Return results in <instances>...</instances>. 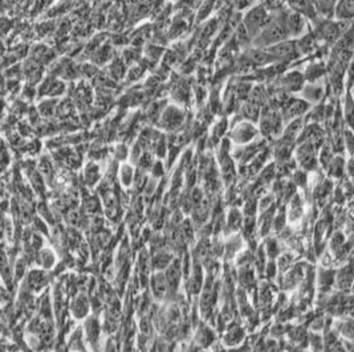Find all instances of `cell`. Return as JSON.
<instances>
[{
  "label": "cell",
  "instance_id": "obj_1",
  "mask_svg": "<svg viewBox=\"0 0 354 352\" xmlns=\"http://www.w3.org/2000/svg\"><path fill=\"white\" fill-rule=\"evenodd\" d=\"M285 37H288V32L285 30L283 15H279L272 23H268V25L259 35L256 39V45H269V44L279 43Z\"/></svg>",
  "mask_w": 354,
  "mask_h": 352
},
{
  "label": "cell",
  "instance_id": "obj_2",
  "mask_svg": "<svg viewBox=\"0 0 354 352\" xmlns=\"http://www.w3.org/2000/svg\"><path fill=\"white\" fill-rule=\"evenodd\" d=\"M351 283H353V270H351V263H346L341 269L337 270L335 273V282L333 285L336 289L344 293H349L351 289Z\"/></svg>",
  "mask_w": 354,
  "mask_h": 352
},
{
  "label": "cell",
  "instance_id": "obj_3",
  "mask_svg": "<svg viewBox=\"0 0 354 352\" xmlns=\"http://www.w3.org/2000/svg\"><path fill=\"white\" fill-rule=\"evenodd\" d=\"M265 23H267V12L262 7H256L245 16V26L248 30L247 32L251 35H255Z\"/></svg>",
  "mask_w": 354,
  "mask_h": 352
},
{
  "label": "cell",
  "instance_id": "obj_4",
  "mask_svg": "<svg viewBox=\"0 0 354 352\" xmlns=\"http://www.w3.org/2000/svg\"><path fill=\"white\" fill-rule=\"evenodd\" d=\"M183 118V113L178 109V107H167L165 112L162 113V118H161V125L162 127L167 128V130H175L178 128L179 126L182 125Z\"/></svg>",
  "mask_w": 354,
  "mask_h": 352
},
{
  "label": "cell",
  "instance_id": "obj_5",
  "mask_svg": "<svg viewBox=\"0 0 354 352\" xmlns=\"http://www.w3.org/2000/svg\"><path fill=\"white\" fill-rule=\"evenodd\" d=\"M150 282H151L153 296L157 301L166 300V295H169V289H167V282H166L163 272H156Z\"/></svg>",
  "mask_w": 354,
  "mask_h": 352
},
{
  "label": "cell",
  "instance_id": "obj_6",
  "mask_svg": "<svg viewBox=\"0 0 354 352\" xmlns=\"http://www.w3.org/2000/svg\"><path fill=\"white\" fill-rule=\"evenodd\" d=\"M317 33L320 35L321 39H324L325 41L328 43H335V40L338 39V36L341 35L342 30L340 28L337 23H333V21H324V23H320V25L317 26Z\"/></svg>",
  "mask_w": 354,
  "mask_h": 352
},
{
  "label": "cell",
  "instance_id": "obj_7",
  "mask_svg": "<svg viewBox=\"0 0 354 352\" xmlns=\"http://www.w3.org/2000/svg\"><path fill=\"white\" fill-rule=\"evenodd\" d=\"M282 116L277 113H268L262 118V131L265 135H276L282 127Z\"/></svg>",
  "mask_w": 354,
  "mask_h": 352
},
{
  "label": "cell",
  "instance_id": "obj_8",
  "mask_svg": "<svg viewBox=\"0 0 354 352\" xmlns=\"http://www.w3.org/2000/svg\"><path fill=\"white\" fill-rule=\"evenodd\" d=\"M256 135L255 127L249 123H240L238 127L232 131V139L236 143H247Z\"/></svg>",
  "mask_w": 354,
  "mask_h": 352
},
{
  "label": "cell",
  "instance_id": "obj_9",
  "mask_svg": "<svg viewBox=\"0 0 354 352\" xmlns=\"http://www.w3.org/2000/svg\"><path fill=\"white\" fill-rule=\"evenodd\" d=\"M172 261V256L163 249L157 250L156 254L151 257V269L156 272H162L169 266Z\"/></svg>",
  "mask_w": 354,
  "mask_h": 352
},
{
  "label": "cell",
  "instance_id": "obj_10",
  "mask_svg": "<svg viewBox=\"0 0 354 352\" xmlns=\"http://www.w3.org/2000/svg\"><path fill=\"white\" fill-rule=\"evenodd\" d=\"M302 218V200L298 194L293 195V198L289 200V209L287 212V219L291 223H296Z\"/></svg>",
  "mask_w": 354,
  "mask_h": 352
},
{
  "label": "cell",
  "instance_id": "obj_11",
  "mask_svg": "<svg viewBox=\"0 0 354 352\" xmlns=\"http://www.w3.org/2000/svg\"><path fill=\"white\" fill-rule=\"evenodd\" d=\"M308 103L304 102V101H289L288 103L284 105V117L285 119L293 118V117L301 116L302 113H305L308 110Z\"/></svg>",
  "mask_w": 354,
  "mask_h": 352
},
{
  "label": "cell",
  "instance_id": "obj_12",
  "mask_svg": "<svg viewBox=\"0 0 354 352\" xmlns=\"http://www.w3.org/2000/svg\"><path fill=\"white\" fill-rule=\"evenodd\" d=\"M335 270L320 269L317 273V283L320 291H329L335 282Z\"/></svg>",
  "mask_w": 354,
  "mask_h": 352
},
{
  "label": "cell",
  "instance_id": "obj_13",
  "mask_svg": "<svg viewBox=\"0 0 354 352\" xmlns=\"http://www.w3.org/2000/svg\"><path fill=\"white\" fill-rule=\"evenodd\" d=\"M337 335H342L344 339L353 340V320L350 316H342V319L337 320L333 330Z\"/></svg>",
  "mask_w": 354,
  "mask_h": 352
},
{
  "label": "cell",
  "instance_id": "obj_14",
  "mask_svg": "<svg viewBox=\"0 0 354 352\" xmlns=\"http://www.w3.org/2000/svg\"><path fill=\"white\" fill-rule=\"evenodd\" d=\"M238 281L239 283H240V286H242L243 290H249L252 286H254V283H255V276H254V270L251 269V266L249 265H247V266H240L239 267V272H238Z\"/></svg>",
  "mask_w": 354,
  "mask_h": 352
},
{
  "label": "cell",
  "instance_id": "obj_15",
  "mask_svg": "<svg viewBox=\"0 0 354 352\" xmlns=\"http://www.w3.org/2000/svg\"><path fill=\"white\" fill-rule=\"evenodd\" d=\"M243 247V238L240 234H231L224 245L225 258H234Z\"/></svg>",
  "mask_w": 354,
  "mask_h": 352
},
{
  "label": "cell",
  "instance_id": "obj_16",
  "mask_svg": "<svg viewBox=\"0 0 354 352\" xmlns=\"http://www.w3.org/2000/svg\"><path fill=\"white\" fill-rule=\"evenodd\" d=\"M243 218L240 212L236 209V208H232L231 211L229 212V216H227V220L224 223V231L225 233H231V232H236L239 228L242 227Z\"/></svg>",
  "mask_w": 354,
  "mask_h": 352
},
{
  "label": "cell",
  "instance_id": "obj_17",
  "mask_svg": "<svg viewBox=\"0 0 354 352\" xmlns=\"http://www.w3.org/2000/svg\"><path fill=\"white\" fill-rule=\"evenodd\" d=\"M244 339V331H243L240 327L238 326H231L229 329V331L225 333L224 335V344L229 347H235L238 346L239 343L242 342V340Z\"/></svg>",
  "mask_w": 354,
  "mask_h": 352
},
{
  "label": "cell",
  "instance_id": "obj_18",
  "mask_svg": "<svg viewBox=\"0 0 354 352\" xmlns=\"http://www.w3.org/2000/svg\"><path fill=\"white\" fill-rule=\"evenodd\" d=\"M289 3V6L296 11V12H300L302 15H307L309 17L316 16V11L312 6L311 0H287Z\"/></svg>",
  "mask_w": 354,
  "mask_h": 352
},
{
  "label": "cell",
  "instance_id": "obj_19",
  "mask_svg": "<svg viewBox=\"0 0 354 352\" xmlns=\"http://www.w3.org/2000/svg\"><path fill=\"white\" fill-rule=\"evenodd\" d=\"M195 342H196V344H198V346H200V347L210 346V344H212V343H214V333H212L209 327L205 326V324H202V326L198 329V331H196Z\"/></svg>",
  "mask_w": 354,
  "mask_h": 352
},
{
  "label": "cell",
  "instance_id": "obj_20",
  "mask_svg": "<svg viewBox=\"0 0 354 352\" xmlns=\"http://www.w3.org/2000/svg\"><path fill=\"white\" fill-rule=\"evenodd\" d=\"M311 3L315 11H318L324 16H331L335 11L336 0H311Z\"/></svg>",
  "mask_w": 354,
  "mask_h": 352
},
{
  "label": "cell",
  "instance_id": "obj_21",
  "mask_svg": "<svg viewBox=\"0 0 354 352\" xmlns=\"http://www.w3.org/2000/svg\"><path fill=\"white\" fill-rule=\"evenodd\" d=\"M326 168H328L329 171V176H332V178H341L345 171L344 158H341V156L332 158V160L329 161V165Z\"/></svg>",
  "mask_w": 354,
  "mask_h": 352
},
{
  "label": "cell",
  "instance_id": "obj_22",
  "mask_svg": "<svg viewBox=\"0 0 354 352\" xmlns=\"http://www.w3.org/2000/svg\"><path fill=\"white\" fill-rule=\"evenodd\" d=\"M336 15L341 20L351 19L353 17V0H340Z\"/></svg>",
  "mask_w": 354,
  "mask_h": 352
},
{
  "label": "cell",
  "instance_id": "obj_23",
  "mask_svg": "<svg viewBox=\"0 0 354 352\" xmlns=\"http://www.w3.org/2000/svg\"><path fill=\"white\" fill-rule=\"evenodd\" d=\"M56 99H44L37 106V113L40 114V117H44V118H49L55 114L56 112Z\"/></svg>",
  "mask_w": 354,
  "mask_h": 352
},
{
  "label": "cell",
  "instance_id": "obj_24",
  "mask_svg": "<svg viewBox=\"0 0 354 352\" xmlns=\"http://www.w3.org/2000/svg\"><path fill=\"white\" fill-rule=\"evenodd\" d=\"M302 76L298 72H292L291 74H288V76L284 78V84L283 85L287 88V89H291V90H297L301 88L302 85Z\"/></svg>",
  "mask_w": 354,
  "mask_h": 352
},
{
  "label": "cell",
  "instance_id": "obj_25",
  "mask_svg": "<svg viewBox=\"0 0 354 352\" xmlns=\"http://www.w3.org/2000/svg\"><path fill=\"white\" fill-rule=\"evenodd\" d=\"M119 180L122 183V185L125 187H130L134 181V171H133V167L125 165L121 167L119 170Z\"/></svg>",
  "mask_w": 354,
  "mask_h": 352
},
{
  "label": "cell",
  "instance_id": "obj_26",
  "mask_svg": "<svg viewBox=\"0 0 354 352\" xmlns=\"http://www.w3.org/2000/svg\"><path fill=\"white\" fill-rule=\"evenodd\" d=\"M98 179H99L98 167H97L94 163H90V165H88V167H86V170H85L86 183H88L89 185H93V184H96Z\"/></svg>",
  "mask_w": 354,
  "mask_h": 352
},
{
  "label": "cell",
  "instance_id": "obj_27",
  "mask_svg": "<svg viewBox=\"0 0 354 352\" xmlns=\"http://www.w3.org/2000/svg\"><path fill=\"white\" fill-rule=\"evenodd\" d=\"M265 248H267V256L269 258H275L280 253V243H279V241L276 238H268L267 247Z\"/></svg>",
  "mask_w": 354,
  "mask_h": 352
},
{
  "label": "cell",
  "instance_id": "obj_28",
  "mask_svg": "<svg viewBox=\"0 0 354 352\" xmlns=\"http://www.w3.org/2000/svg\"><path fill=\"white\" fill-rule=\"evenodd\" d=\"M305 96H307V98H309L311 101H318V99L322 97V88L321 86H316V85H312L308 86L307 89H305Z\"/></svg>",
  "mask_w": 354,
  "mask_h": 352
},
{
  "label": "cell",
  "instance_id": "obj_29",
  "mask_svg": "<svg viewBox=\"0 0 354 352\" xmlns=\"http://www.w3.org/2000/svg\"><path fill=\"white\" fill-rule=\"evenodd\" d=\"M153 352H172L171 344L169 343V340L162 339V338H158L156 339L154 344H153Z\"/></svg>",
  "mask_w": 354,
  "mask_h": 352
},
{
  "label": "cell",
  "instance_id": "obj_30",
  "mask_svg": "<svg viewBox=\"0 0 354 352\" xmlns=\"http://www.w3.org/2000/svg\"><path fill=\"white\" fill-rule=\"evenodd\" d=\"M292 260H293L292 254H283V256H279V272H280V273H285V272L292 266Z\"/></svg>",
  "mask_w": 354,
  "mask_h": 352
},
{
  "label": "cell",
  "instance_id": "obj_31",
  "mask_svg": "<svg viewBox=\"0 0 354 352\" xmlns=\"http://www.w3.org/2000/svg\"><path fill=\"white\" fill-rule=\"evenodd\" d=\"M321 158H320V161H321V165L324 166L325 168L328 167L329 161L332 160V158H333V150H332L331 146H324L321 150V155H320Z\"/></svg>",
  "mask_w": 354,
  "mask_h": 352
},
{
  "label": "cell",
  "instance_id": "obj_32",
  "mask_svg": "<svg viewBox=\"0 0 354 352\" xmlns=\"http://www.w3.org/2000/svg\"><path fill=\"white\" fill-rule=\"evenodd\" d=\"M295 185H301V187H305L307 185V183H308V176H307V174H305L304 171H296L295 174H293V181H292Z\"/></svg>",
  "mask_w": 354,
  "mask_h": 352
},
{
  "label": "cell",
  "instance_id": "obj_33",
  "mask_svg": "<svg viewBox=\"0 0 354 352\" xmlns=\"http://www.w3.org/2000/svg\"><path fill=\"white\" fill-rule=\"evenodd\" d=\"M322 74V68L320 65H313V66H311L309 68V70H308V78H312V79H315V78H317V77H320Z\"/></svg>",
  "mask_w": 354,
  "mask_h": 352
},
{
  "label": "cell",
  "instance_id": "obj_34",
  "mask_svg": "<svg viewBox=\"0 0 354 352\" xmlns=\"http://www.w3.org/2000/svg\"><path fill=\"white\" fill-rule=\"evenodd\" d=\"M151 174H153V176H154V178L162 176V175H163V166H162V163H161V161L153 163Z\"/></svg>",
  "mask_w": 354,
  "mask_h": 352
},
{
  "label": "cell",
  "instance_id": "obj_35",
  "mask_svg": "<svg viewBox=\"0 0 354 352\" xmlns=\"http://www.w3.org/2000/svg\"><path fill=\"white\" fill-rule=\"evenodd\" d=\"M116 156L118 160H123V159H126V156H128V148H126V146L123 145L117 146Z\"/></svg>",
  "mask_w": 354,
  "mask_h": 352
},
{
  "label": "cell",
  "instance_id": "obj_36",
  "mask_svg": "<svg viewBox=\"0 0 354 352\" xmlns=\"http://www.w3.org/2000/svg\"><path fill=\"white\" fill-rule=\"evenodd\" d=\"M275 263L272 262H269L268 265H267V274H268V277L269 278H272V277L275 276V272H276V269H275Z\"/></svg>",
  "mask_w": 354,
  "mask_h": 352
},
{
  "label": "cell",
  "instance_id": "obj_37",
  "mask_svg": "<svg viewBox=\"0 0 354 352\" xmlns=\"http://www.w3.org/2000/svg\"><path fill=\"white\" fill-rule=\"evenodd\" d=\"M297 352H304V351H297Z\"/></svg>",
  "mask_w": 354,
  "mask_h": 352
}]
</instances>
